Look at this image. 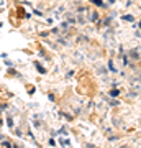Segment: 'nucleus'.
I'll return each mask as SVG.
<instances>
[{"mask_svg":"<svg viewBox=\"0 0 141 148\" xmlns=\"http://www.w3.org/2000/svg\"><path fill=\"white\" fill-rule=\"evenodd\" d=\"M94 3H95V5H99V7H103V3L100 2V0H94Z\"/></svg>","mask_w":141,"mask_h":148,"instance_id":"obj_1","label":"nucleus"},{"mask_svg":"<svg viewBox=\"0 0 141 148\" xmlns=\"http://www.w3.org/2000/svg\"><path fill=\"white\" fill-rule=\"evenodd\" d=\"M125 18V20H128V22H133V17L131 15H126V17H123Z\"/></svg>","mask_w":141,"mask_h":148,"instance_id":"obj_2","label":"nucleus"}]
</instances>
